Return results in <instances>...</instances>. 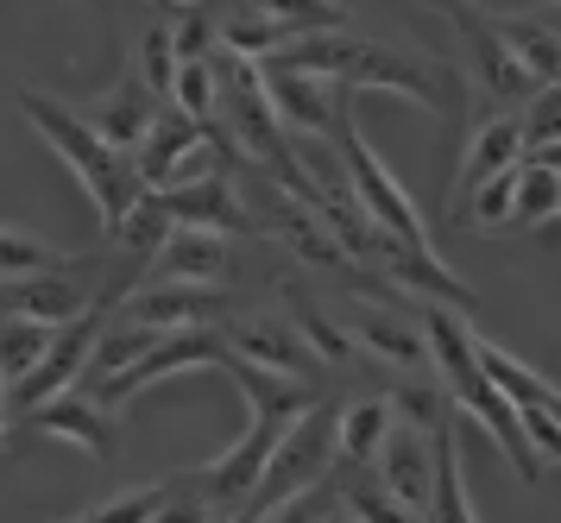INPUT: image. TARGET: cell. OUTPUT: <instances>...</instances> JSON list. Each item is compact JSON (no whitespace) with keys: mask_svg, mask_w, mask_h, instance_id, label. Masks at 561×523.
I'll return each instance as SVG.
<instances>
[{"mask_svg":"<svg viewBox=\"0 0 561 523\" xmlns=\"http://www.w3.org/2000/svg\"><path fill=\"white\" fill-rule=\"evenodd\" d=\"M221 348H228V360H247V366H265V373H284V378H309L322 366L284 309H240V316H228L221 322Z\"/></svg>","mask_w":561,"mask_h":523,"instance_id":"7","label":"cell"},{"mask_svg":"<svg viewBox=\"0 0 561 523\" xmlns=\"http://www.w3.org/2000/svg\"><path fill=\"white\" fill-rule=\"evenodd\" d=\"M133 70H139V82L152 89L158 101H171V76H178V50H171V32H164V20L139 38V50H133Z\"/></svg>","mask_w":561,"mask_h":523,"instance_id":"30","label":"cell"},{"mask_svg":"<svg viewBox=\"0 0 561 523\" xmlns=\"http://www.w3.org/2000/svg\"><path fill=\"white\" fill-rule=\"evenodd\" d=\"M329 139H334V151H341V171H347V183H354V202L366 208V221H379L385 234H398V240L435 247L430 227H423V215H416V202L404 196V183L385 171V158L366 146V133L354 126V107L329 126Z\"/></svg>","mask_w":561,"mask_h":523,"instance_id":"4","label":"cell"},{"mask_svg":"<svg viewBox=\"0 0 561 523\" xmlns=\"http://www.w3.org/2000/svg\"><path fill=\"white\" fill-rule=\"evenodd\" d=\"M492 32L505 38V50L536 76V82H556L561 45H556V20H549V7H536V13H511V20H499Z\"/></svg>","mask_w":561,"mask_h":523,"instance_id":"20","label":"cell"},{"mask_svg":"<svg viewBox=\"0 0 561 523\" xmlns=\"http://www.w3.org/2000/svg\"><path fill=\"white\" fill-rule=\"evenodd\" d=\"M32 423L45 429V435H57V442H70V448L95 454V461H114L121 454V429H114V410H102V403L89 398V391H57V398L32 403L26 410Z\"/></svg>","mask_w":561,"mask_h":523,"instance_id":"14","label":"cell"},{"mask_svg":"<svg viewBox=\"0 0 561 523\" xmlns=\"http://www.w3.org/2000/svg\"><path fill=\"white\" fill-rule=\"evenodd\" d=\"M82 523H164L171 518V479H152V486H133V492H114V499L77 511Z\"/></svg>","mask_w":561,"mask_h":523,"instance_id":"26","label":"cell"},{"mask_svg":"<svg viewBox=\"0 0 561 523\" xmlns=\"http://www.w3.org/2000/svg\"><path fill=\"white\" fill-rule=\"evenodd\" d=\"M385 423H391V398H354L334 410V461H373Z\"/></svg>","mask_w":561,"mask_h":523,"instance_id":"23","label":"cell"},{"mask_svg":"<svg viewBox=\"0 0 561 523\" xmlns=\"http://www.w3.org/2000/svg\"><path fill=\"white\" fill-rule=\"evenodd\" d=\"M290 322H297V334H304V348L322 360V366H354L359 348H354V334L334 322L329 309H316V303L304 297V291H290V309H284Z\"/></svg>","mask_w":561,"mask_h":523,"instance_id":"22","label":"cell"},{"mask_svg":"<svg viewBox=\"0 0 561 523\" xmlns=\"http://www.w3.org/2000/svg\"><path fill=\"white\" fill-rule=\"evenodd\" d=\"M259 13H272V20L297 38V32H322V25H347V7L341 0H253Z\"/></svg>","mask_w":561,"mask_h":523,"instance_id":"29","label":"cell"},{"mask_svg":"<svg viewBox=\"0 0 561 523\" xmlns=\"http://www.w3.org/2000/svg\"><path fill=\"white\" fill-rule=\"evenodd\" d=\"M121 322L146 328H221L233 316V297L221 284H164V277H139V291L114 297Z\"/></svg>","mask_w":561,"mask_h":523,"instance_id":"6","label":"cell"},{"mask_svg":"<svg viewBox=\"0 0 561 523\" xmlns=\"http://www.w3.org/2000/svg\"><path fill=\"white\" fill-rule=\"evenodd\" d=\"M373 474L391 492L398 518H423L430 511V429L416 417H404L398 403H391V423H385L379 448H373Z\"/></svg>","mask_w":561,"mask_h":523,"instance_id":"9","label":"cell"},{"mask_svg":"<svg viewBox=\"0 0 561 523\" xmlns=\"http://www.w3.org/2000/svg\"><path fill=\"white\" fill-rule=\"evenodd\" d=\"M0 429H7V398H0Z\"/></svg>","mask_w":561,"mask_h":523,"instance_id":"32","label":"cell"},{"mask_svg":"<svg viewBox=\"0 0 561 523\" xmlns=\"http://www.w3.org/2000/svg\"><path fill=\"white\" fill-rule=\"evenodd\" d=\"M215 95H221V76H215V50L208 57H183L171 76V107H183L196 126L215 121Z\"/></svg>","mask_w":561,"mask_h":523,"instance_id":"27","label":"cell"},{"mask_svg":"<svg viewBox=\"0 0 561 523\" xmlns=\"http://www.w3.org/2000/svg\"><path fill=\"white\" fill-rule=\"evenodd\" d=\"M158 107H164V101H158L152 89H146V82H139V70H127L121 82H114V89H107V95L82 101L77 114H82L89 126H95V133H102L107 146L133 151V139H139V133L152 126V114H158Z\"/></svg>","mask_w":561,"mask_h":523,"instance_id":"17","label":"cell"},{"mask_svg":"<svg viewBox=\"0 0 561 523\" xmlns=\"http://www.w3.org/2000/svg\"><path fill=\"white\" fill-rule=\"evenodd\" d=\"M259 82H265V101H272V114H278L284 133H329L354 107V89L347 82L290 70V64H259Z\"/></svg>","mask_w":561,"mask_h":523,"instance_id":"8","label":"cell"},{"mask_svg":"<svg viewBox=\"0 0 561 523\" xmlns=\"http://www.w3.org/2000/svg\"><path fill=\"white\" fill-rule=\"evenodd\" d=\"M561 190H556V164H524L517 158V190H511V221L505 227H556Z\"/></svg>","mask_w":561,"mask_h":523,"instance_id":"24","label":"cell"},{"mask_svg":"<svg viewBox=\"0 0 561 523\" xmlns=\"http://www.w3.org/2000/svg\"><path fill=\"white\" fill-rule=\"evenodd\" d=\"M51 265H70V252H57L51 240H38L26 227H0V284H7V277L51 272Z\"/></svg>","mask_w":561,"mask_h":523,"instance_id":"28","label":"cell"},{"mask_svg":"<svg viewBox=\"0 0 561 523\" xmlns=\"http://www.w3.org/2000/svg\"><path fill=\"white\" fill-rule=\"evenodd\" d=\"M233 272H240L233 234H215V227H171L139 265V277H164V284H228Z\"/></svg>","mask_w":561,"mask_h":523,"instance_id":"10","label":"cell"},{"mask_svg":"<svg viewBox=\"0 0 561 523\" xmlns=\"http://www.w3.org/2000/svg\"><path fill=\"white\" fill-rule=\"evenodd\" d=\"M158 196H164L178 227H215V234H233V240L253 234L247 202H240V164H221V171L196 177V183H178V190H158Z\"/></svg>","mask_w":561,"mask_h":523,"instance_id":"12","label":"cell"},{"mask_svg":"<svg viewBox=\"0 0 561 523\" xmlns=\"http://www.w3.org/2000/svg\"><path fill=\"white\" fill-rule=\"evenodd\" d=\"M347 334H354L359 353H373L385 366H398V373H430V341H423V328H416V309H373V303H354L347 309Z\"/></svg>","mask_w":561,"mask_h":523,"instance_id":"13","label":"cell"},{"mask_svg":"<svg viewBox=\"0 0 561 523\" xmlns=\"http://www.w3.org/2000/svg\"><path fill=\"white\" fill-rule=\"evenodd\" d=\"M57 322H38V316H13V309H0V385H13V378L32 373V360L45 353Z\"/></svg>","mask_w":561,"mask_h":523,"instance_id":"25","label":"cell"},{"mask_svg":"<svg viewBox=\"0 0 561 523\" xmlns=\"http://www.w3.org/2000/svg\"><path fill=\"white\" fill-rule=\"evenodd\" d=\"M95 303V265H51V272H32V277H7L0 284V309L13 316H38V322H70Z\"/></svg>","mask_w":561,"mask_h":523,"instance_id":"11","label":"cell"},{"mask_svg":"<svg viewBox=\"0 0 561 523\" xmlns=\"http://www.w3.org/2000/svg\"><path fill=\"white\" fill-rule=\"evenodd\" d=\"M473 366H480L492 385H499V398L511 403V410H536V403H561V391L549 385V378L536 373V366H524L517 353H505L499 341H485V334H473Z\"/></svg>","mask_w":561,"mask_h":523,"instance_id":"19","label":"cell"},{"mask_svg":"<svg viewBox=\"0 0 561 523\" xmlns=\"http://www.w3.org/2000/svg\"><path fill=\"white\" fill-rule=\"evenodd\" d=\"M20 114H26L32 133H38V139H45L64 164H70V177L89 190L95 215H102V234H107V227L121 221V208L146 190V183H139V171H133V158L121 146H107L102 133L77 114V107L51 101L45 89H26V95H20Z\"/></svg>","mask_w":561,"mask_h":523,"instance_id":"2","label":"cell"},{"mask_svg":"<svg viewBox=\"0 0 561 523\" xmlns=\"http://www.w3.org/2000/svg\"><path fill=\"white\" fill-rule=\"evenodd\" d=\"M517 151H524V126H517V107H492L480 126H467V151H460V171H455V202L485 183L492 171H505L517 164ZM448 202V208H455Z\"/></svg>","mask_w":561,"mask_h":523,"instance_id":"16","label":"cell"},{"mask_svg":"<svg viewBox=\"0 0 561 523\" xmlns=\"http://www.w3.org/2000/svg\"><path fill=\"white\" fill-rule=\"evenodd\" d=\"M423 518H442V523L480 518V504H473L467 479H460V417H455V403L430 423V511H423Z\"/></svg>","mask_w":561,"mask_h":523,"instance_id":"15","label":"cell"},{"mask_svg":"<svg viewBox=\"0 0 561 523\" xmlns=\"http://www.w3.org/2000/svg\"><path fill=\"white\" fill-rule=\"evenodd\" d=\"M265 64H290V70H309V76H334L347 89H385V95H404L430 114H448V89L455 76L416 57L404 45H385V38H366V32H347V25H322V32H297L290 45H278Z\"/></svg>","mask_w":561,"mask_h":523,"instance_id":"1","label":"cell"},{"mask_svg":"<svg viewBox=\"0 0 561 523\" xmlns=\"http://www.w3.org/2000/svg\"><path fill=\"white\" fill-rule=\"evenodd\" d=\"M171 227H178V221H171L164 196H158V190H139V196H133L127 208H121V221L107 227V247L127 252V259H139V265H146V259L158 252V240H164Z\"/></svg>","mask_w":561,"mask_h":523,"instance_id":"21","label":"cell"},{"mask_svg":"<svg viewBox=\"0 0 561 523\" xmlns=\"http://www.w3.org/2000/svg\"><path fill=\"white\" fill-rule=\"evenodd\" d=\"M102 303H89L82 316H70V322H57L51 328V341H45V353L32 360V373L26 378H13V385H0V398H7V417L20 423L32 403H45L57 398V391H70L82 378V360H89V348H95V328H102Z\"/></svg>","mask_w":561,"mask_h":523,"instance_id":"5","label":"cell"},{"mask_svg":"<svg viewBox=\"0 0 561 523\" xmlns=\"http://www.w3.org/2000/svg\"><path fill=\"white\" fill-rule=\"evenodd\" d=\"M473 13H485V20H511V13H536V7H556V0H467Z\"/></svg>","mask_w":561,"mask_h":523,"instance_id":"31","label":"cell"},{"mask_svg":"<svg viewBox=\"0 0 561 523\" xmlns=\"http://www.w3.org/2000/svg\"><path fill=\"white\" fill-rule=\"evenodd\" d=\"M196 139H203V126L190 121L183 107H171V101H164V107L152 114V126H146V133L133 139V151H127L133 171H139V183H146V190H164V177L178 171V158L196 146Z\"/></svg>","mask_w":561,"mask_h":523,"instance_id":"18","label":"cell"},{"mask_svg":"<svg viewBox=\"0 0 561 523\" xmlns=\"http://www.w3.org/2000/svg\"><path fill=\"white\" fill-rule=\"evenodd\" d=\"M334 467V403H316L309 398L290 423L278 429V442L259 467V486L253 499L240 504V523H265V518H284V504L304 499L316 479Z\"/></svg>","mask_w":561,"mask_h":523,"instance_id":"3","label":"cell"}]
</instances>
